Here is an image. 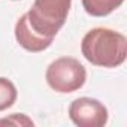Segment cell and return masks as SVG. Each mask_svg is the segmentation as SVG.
I'll return each instance as SVG.
<instances>
[{"label": "cell", "mask_w": 127, "mask_h": 127, "mask_svg": "<svg viewBox=\"0 0 127 127\" xmlns=\"http://www.w3.org/2000/svg\"><path fill=\"white\" fill-rule=\"evenodd\" d=\"M81 51L87 61L99 67H118L127 57V39L123 33L106 27H96L85 33Z\"/></svg>", "instance_id": "1"}, {"label": "cell", "mask_w": 127, "mask_h": 127, "mask_svg": "<svg viewBox=\"0 0 127 127\" xmlns=\"http://www.w3.org/2000/svg\"><path fill=\"white\" fill-rule=\"evenodd\" d=\"M18 97L17 87L8 78L0 76V112L11 108Z\"/></svg>", "instance_id": "7"}, {"label": "cell", "mask_w": 127, "mask_h": 127, "mask_svg": "<svg viewBox=\"0 0 127 127\" xmlns=\"http://www.w3.org/2000/svg\"><path fill=\"white\" fill-rule=\"evenodd\" d=\"M15 39L24 49H27L30 52H40V51L49 48L52 43L51 39H46V37L37 34L30 27L26 14L23 17H20V20L15 24Z\"/></svg>", "instance_id": "5"}, {"label": "cell", "mask_w": 127, "mask_h": 127, "mask_svg": "<svg viewBox=\"0 0 127 127\" xmlns=\"http://www.w3.org/2000/svg\"><path fill=\"white\" fill-rule=\"evenodd\" d=\"M0 124H12V126H17V127H21V126H34V123L26 114H12V115H9L6 118L0 120Z\"/></svg>", "instance_id": "8"}, {"label": "cell", "mask_w": 127, "mask_h": 127, "mask_svg": "<svg viewBox=\"0 0 127 127\" xmlns=\"http://www.w3.org/2000/svg\"><path fill=\"white\" fill-rule=\"evenodd\" d=\"M69 118L79 127H103L109 114L106 106L97 99L79 97L69 106Z\"/></svg>", "instance_id": "4"}, {"label": "cell", "mask_w": 127, "mask_h": 127, "mask_svg": "<svg viewBox=\"0 0 127 127\" xmlns=\"http://www.w3.org/2000/svg\"><path fill=\"white\" fill-rule=\"evenodd\" d=\"M45 79L57 93H73L87 81V70L73 57H60L46 67Z\"/></svg>", "instance_id": "3"}, {"label": "cell", "mask_w": 127, "mask_h": 127, "mask_svg": "<svg viewBox=\"0 0 127 127\" xmlns=\"http://www.w3.org/2000/svg\"><path fill=\"white\" fill-rule=\"evenodd\" d=\"M70 5L72 0H34L26 14L27 21L37 34L54 40L67 20Z\"/></svg>", "instance_id": "2"}, {"label": "cell", "mask_w": 127, "mask_h": 127, "mask_svg": "<svg viewBox=\"0 0 127 127\" xmlns=\"http://www.w3.org/2000/svg\"><path fill=\"white\" fill-rule=\"evenodd\" d=\"M85 12L91 17H106L123 5L124 0H81Z\"/></svg>", "instance_id": "6"}]
</instances>
